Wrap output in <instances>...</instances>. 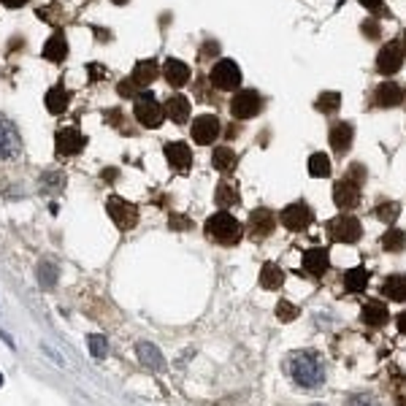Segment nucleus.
Segmentation results:
<instances>
[{"instance_id":"f257e3e1","label":"nucleus","mask_w":406,"mask_h":406,"mask_svg":"<svg viewBox=\"0 0 406 406\" xmlns=\"http://www.w3.org/2000/svg\"><path fill=\"white\" fill-rule=\"evenodd\" d=\"M287 374L290 379L303 390H317L325 382V363L317 353L300 350L287 357Z\"/></svg>"},{"instance_id":"f03ea898","label":"nucleus","mask_w":406,"mask_h":406,"mask_svg":"<svg viewBox=\"0 0 406 406\" xmlns=\"http://www.w3.org/2000/svg\"><path fill=\"white\" fill-rule=\"evenodd\" d=\"M206 236L217 241V244H222V247H233V244H239L241 239H244V225L228 212H217L212 214L209 220H206Z\"/></svg>"},{"instance_id":"7ed1b4c3","label":"nucleus","mask_w":406,"mask_h":406,"mask_svg":"<svg viewBox=\"0 0 406 406\" xmlns=\"http://www.w3.org/2000/svg\"><path fill=\"white\" fill-rule=\"evenodd\" d=\"M328 233L338 244H355L363 236V225H360V220H355L353 214H338L336 220L328 222Z\"/></svg>"},{"instance_id":"20e7f679","label":"nucleus","mask_w":406,"mask_h":406,"mask_svg":"<svg viewBox=\"0 0 406 406\" xmlns=\"http://www.w3.org/2000/svg\"><path fill=\"white\" fill-rule=\"evenodd\" d=\"M136 120L144 125V127H160L163 120H165V108L163 103L155 101V95H149V92H141L139 98H136Z\"/></svg>"},{"instance_id":"39448f33","label":"nucleus","mask_w":406,"mask_h":406,"mask_svg":"<svg viewBox=\"0 0 406 406\" xmlns=\"http://www.w3.org/2000/svg\"><path fill=\"white\" fill-rule=\"evenodd\" d=\"M260 108H263V98H260L255 89H241V92H236L233 101H230V114H233L236 120H249V117L260 114Z\"/></svg>"},{"instance_id":"423d86ee","label":"nucleus","mask_w":406,"mask_h":406,"mask_svg":"<svg viewBox=\"0 0 406 406\" xmlns=\"http://www.w3.org/2000/svg\"><path fill=\"white\" fill-rule=\"evenodd\" d=\"M106 212L108 217L114 220V225L120 230H130L136 228V222H139V209L133 206V203H127V201H122V198H108L106 203Z\"/></svg>"},{"instance_id":"0eeeda50","label":"nucleus","mask_w":406,"mask_h":406,"mask_svg":"<svg viewBox=\"0 0 406 406\" xmlns=\"http://www.w3.org/2000/svg\"><path fill=\"white\" fill-rule=\"evenodd\" d=\"M209 79H212V84L217 89H239V84H241V68L233 60H220L212 68V73H209Z\"/></svg>"},{"instance_id":"6e6552de","label":"nucleus","mask_w":406,"mask_h":406,"mask_svg":"<svg viewBox=\"0 0 406 406\" xmlns=\"http://www.w3.org/2000/svg\"><path fill=\"white\" fill-rule=\"evenodd\" d=\"M22 155V136L17 125L0 117V160H14Z\"/></svg>"},{"instance_id":"1a4fd4ad","label":"nucleus","mask_w":406,"mask_h":406,"mask_svg":"<svg viewBox=\"0 0 406 406\" xmlns=\"http://www.w3.org/2000/svg\"><path fill=\"white\" fill-rule=\"evenodd\" d=\"M190 133H193L195 144L206 146V144L217 141V136L222 133V122H220V117H214V114H201V117H195Z\"/></svg>"},{"instance_id":"9d476101","label":"nucleus","mask_w":406,"mask_h":406,"mask_svg":"<svg viewBox=\"0 0 406 406\" xmlns=\"http://www.w3.org/2000/svg\"><path fill=\"white\" fill-rule=\"evenodd\" d=\"M401 65H404V46L398 41L385 44L379 49V54H376V71L385 73V76H393V73L401 71Z\"/></svg>"},{"instance_id":"9b49d317","label":"nucleus","mask_w":406,"mask_h":406,"mask_svg":"<svg viewBox=\"0 0 406 406\" xmlns=\"http://www.w3.org/2000/svg\"><path fill=\"white\" fill-rule=\"evenodd\" d=\"M312 220H315V214L312 209L298 201V203H290V206H284L282 209V225L287 230H293V233H298V230H306L312 225Z\"/></svg>"},{"instance_id":"f8f14e48","label":"nucleus","mask_w":406,"mask_h":406,"mask_svg":"<svg viewBox=\"0 0 406 406\" xmlns=\"http://www.w3.org/2000/svg\"><path fill=\"white\" fill-rule=\"evenodd\" d=\"M334 203L338 206V209H344V212L355 209V206L360 203V184H355L353 179H341V182H336Z\"/></svg>"},{"instance_id":"ddd939ff","label":"nucleus","mask_w":406,"mask_h":406,"mask_svg":"<svg viewBox=\"0 0 406 406\" xmlns=\"http://www.w3.org/2000/svg\"><path fill=\"white\" fill-rule=\"evenodd\" d=\"M300 265L309 277H322L328 268H331V258H328V249L325 247H312L303 252L300 258Z\"/></svg>"},{"instance_id":"4468645a","label":"nucleus","mask_w":406,"mask_h":406,"mask_svg":"<svg viewBox=\"0 0 406 406\" xmlns=\"http://www.w3.org/2000/svg\"><path fill=\"white\" fill-rule=\"evenodd\" d=\"M54 146H57L60 155H79L82 146H84V136H82L79 127H63V130H57Z\"/></svg>"},{"instance_id":"2eb2a0df","label":"nucleus","mask_w":406,"mask_h":406,"mask_svg":"<svg viewBox=\"0 0 406 406\" xmlns=\"http://www.w3.org/2000/svg\"><path fill=\"white\" fill-rule=\"evenodd\" d=\"M328 139H331V146H334L336 155H347V149L353 146V139H355L353 122H336V125H331V133H328Z\"/></svg>"},{"instance_id":"dca6fc26","label":"nucleus","mask_w":406,"mask_h":406,"mask_svg":"<svg viewBox=\"0 0 406 406\" xmlns=\"http://www.w3.org/2000/svg\"><path fill=\"white\" fill-rule=\"evenodd\" d=\"M374 103L379 108H395L404 103V89L398 87L395 82H382L376 92H374Z\"/></svg>"},{"instance_id":"f3484780","label":"nucleus","mask_w":406,"mask_h":406,"mask_svg":"<svg viewBox=\"0 0 406 406\" xmlns=\"http://www.w3.org/2000/svg\"><path fill=\"white\" fill-rule=\"evenodd\" d=\"M165 158L177 171H187L190 163H193V152H190V146L184 141H171L165 144Z\"/></svg>"},{"instance_id":"a211bd4d","label":"nucleus","mask_w":406,"mask_h":406,"mask_svg":"<svg viewBox=\"0 0 406 406\" xmlns=\"http://www.w3.org/2000/svg\"><path fill=\"white\" fill-rule=\"evenodd\" d=\"M360 319H363L369 328H382L390 319L385 300H369V303L363 306V312H360Z\"/></svg>"},{"instance_id":"6ab92c4d","label":"nucleus","mask_w":406,"mask_h":406,"mask_svg":"<svg viewBox=\"0 0 406 406\" xmlns=\"http://www.w3.org/2000/svg\"><path fill=\"white\" fill-rule=\"evenodd\" d=\"M163 76H165V82L171 84V87H184L187 82H190V65H184L182 60H168L165 65H163Z\"/></svg>"},{"instance_id":"aec40b11","label":"nucleus","mask_w":406,"mask_h":406,"mask_svg":"<svg viewBox=\"0 0 406 406\" xmlns=\"http://www.w3.org/2000/svg\"><path fill=\"white\" fill-rule=\"evenodd\" d=\"M136 355H139V360H141L146 369H155V371L165 369V357H163V353H160L152 341H139V344H136Z\"/></svg>"},{"instance_id":"412c9836","label":"nucleus","mask_w":406,"mask_h":406,"mask_svg":"<svg viewBox=\"0 0 406 406\" xmlns=\"http://www.w3.org/2000/svg\"><path fill=\"white\" fill-rule=\"evenodd\" d=\"M163 108H165V117L174 120L177 125H184L190 120V101H187L184 95H171Z\"/></svg>"},{"instance_id":"4be33fe9","label":"nucleus","mask_w":406,"mask_h":406,"mask_svg":"<svg viewBox=\"0 0 406 406\" xmlns=\"http://www.w3.org/2000/svg\"><path fill=\"white\" fill-rule=\"evenodd\" d=\"M274 225H277V220H274V214L268 212V209H255V212L249 214V230H252L258 239L274 233Z\"/></svg>"},{"instance_id":"5701e85b","label":"nucleus","mask_w":406,"mask_h":406,"mask_svg":"<svg viewBox=\"0 0 406 406\" xmlns=\"http://www.w3.org/2000/svg\"><path fill=\"white\" fill-rule=\"evenodd\" d=\"M212 165L220 171V174H233L236 171V165H239V160H236V152L230 149V146H217L212 155Z\"/></svg>"},{"instance_id":"b1692460","label":"nucleus","mask_w":406,"mask_h":406,"mask_svg":"<svg viewBox=\"0 0 406 406\" xmlns=\"http://www.w3.org/2000/svg\"><path fill=\"white\" fill-rule=\"evenodd\" d=\"M44 57L52 60V63H63V60L68 57V41H65L63 33H54V36L44 44Z\"/></svg>"},{"instance_id":"393cba45","label":"nucleus","mask_w":406,"mask_h":406,"mask_svg":"<svg viewBox=\"0 0 406 406\" xmlns=\"http://www.w3.org/2000/svg\"><path fill=\"white\" fill-rule=\"evenodd\" d=\"M155 76H158V63H155V60H141V63L136 65L133 76H130V82H133L136 87H149V84L155 82Z\"/></svg>"},{"instance_id":"a878e982","label":"nucleus","mask_w":406,"mask_h":406,"mask_svg":"<svg viewBox=\"0 0 406 406\" xmlns=\"http://www.w3.org/2000/svg\"><path fill=\"white\" fill-rule=\"evenodd\" d=\"M382 296L390 300H406V277L404 274H393L382 284Z\"/></svg>"},{"instance_id":"bb28decb","label":"nucleus","mask_w":406,"mask_h":406,"mask_svg":"<svg viewBox=\"0 0 406 406\" xmlns=\"http://www.w3.org/2000/svg\"><path fill=\"white\" fill-rule=\"evenodd\" d=\"M68 106H71V92L65 87H52L46 92V108L52 114H63Z\"/></svg>"},{"instance_id":"cd10ccee","label":"nucleus","mask_w":406,"mask_h":406,"mask_svg":"<svg viewBox=\"0 0 406 406\" xmlns=\"http://www.w3.org/2000/svg\"><path fill=\"white\" fill-rule=\"evenodd\" d=\"M344 287H347L350 293H363V290L369 287V271H366L363 265L350 268V271L344 274Z\"/></svg>"},{"instance_id":"c85d7f7f","label":"nucleus","mask_w":406,"mask_h":406,"mask_svg":"<svg viewBox=\"0 0 406 406\" xmlns=\"http://www.w3.org/2000/svg\"><path fill=\"white\" fill-rule=\"evenodd\" d=\"M282 282H284V271L277 263H265L263 268H260V284H263L265 290H277V287H282Z\"/></svg>"},{"instance_id":"c756f323","label":"nucleus","mask_w":406,"mask_h":406,"mask_svg":"<svg viewBox=\"0 0 406 406\" xmlns=\"http://www.w3.org/2000/svg\"><path fill=\"white\" fill-rule=\"evenodd\" d=\"M309 174L315 179H322L331 174V158L325 155V152H315L312 158H309Z\"/></svg>"},{"instance_id":"7c9ffc66","label":"nucleus","mask_w":406,"mask_h":406,"mask_svg":"<svg viewBox=\"0 0 406 406\" xmlns=\"http://www.w3.org/2000/svg\"><path fill=\"white\" fill-rule=\"evenodd\" d=\"M57 277H60V268H57V263H52V260H44V263L38 265V282H41V287L52 290L54 284H57Z\"/></svg>"},{"instance_id":"2f4dec72","label":"nucleus","mask_w":406,"mask_h":406,"mask_svg":"<svg viewBox=\"0 0 406 406\" xmlns=\"http://www.w3.org/2000/svg\"><path fill=\"white\" fill-rule=\"evenodd\" d=\"M382 247L388 249V252H404L406 247V233L398 228H390L385 236H382Z\"/></svg>"},{"instance_id":"473e14b6","label":"nucleus","mask_w":406,"mask_h":406,"mask_svg":"<svg viewBox=\"0 0 406 406\" xmlns=\"http://www.w3.org/2000/svg\"><path fill=\"white\" fill-rule=\"evenodd\" d=\"M87 350L89 355L95 357V360H103L108 355V341H106V336H101V334H92L87 336Z\"/></svg>"},{"instance_id":"72a5a7b5","label":"nucleus","mask_w":406,"mask_h":406,"mask_svg":"<svg viewBox=\"0 0 406 406\" xmlns=\"http://www.w3.org/2000/svg\"><path fill=\"white\" fill-rule=\"evenodd\" d=\"M214 201H217V206L228 209V206H233V203H239V190L230 187V184H220L217 193H214Z\"/></svg>"},{"instance_id":"f704fd0d","label":"nucleus","mask_w":406,"mask_h":406,"mask_svg":"<svg viewBox=\"0 0 406 406\" xmlns=\"http://www.w3.org/2000/svg\"><path fill=\"white\" fill-rule=\"evenodd\" d=\"M338 106H341L338 92H322L317 98V111H322V114H334V111H338Z\"/></svg>"},{"instance_id":"c9c22d12","label":"nucleus","mask_w":406,"mask_h":406,"mask_svg":"<svg viewBox=\"0 0 406 406\" xmlns=\"http://www.w3.org/2000/svg\"><path fill=\"white\" fill-rule=\"evenodd\" d=\"M398 209H401V206H398V203H395V201H390V203H379V206H376V217H379V220H382V222H395V220H398Z\"/></svg>"},{"instance_id":"e433bc0d","label":"nucleus","mask_w":406,"mask_h":406,"mask_svg":"<svg viewBox=\"0 0 406 406\" xmlns=\"http://www.w3.org/2000/svg\"><path fill=\"white\" fill-rule=\"evenodd\" d=\"M277 317L282 319V322H293V319L298 317V306H293L290 300H279L277 303Z\"/></svg>"},{"instance_id":"4c0bfd02","label":"nucleus","mask_w":406,"mask_h":406,"mask_svg":"<svg viewBox=\"0 0 406 406\" xmlns=\"http://www.w3.org/2000/svg\"><path fill=\"white\" fill-rule=\"evenodd\" d=\"M347 406H376V398L369 393H355V395H350Z\"/></svg>"},{"instance_id":"58836bf2","label":"nucleus","mask_w":406,"mask_h":406,"mask_svg":"<svg viewBox=\"0 0 406 406\" xmlns=\"http://www.w3.org/2000/svg\"><path fill=\"white\" fill-rule=\"evenodd\" d=\"M0 338L6 341V347H8V350H17V344H14V338H11V334H6L3 328H0Z\"/></svg>"},{"instance_id":"ea45409f","label":"nucleus","mask_w":406,"mask_h":406,"mask_svg":"<svg viewBox=\"0 0 406 406\" xmlns=\"http://www.w3.org/2000/svg\"><path fill=\"white\" fill-rule=\"evenodd\" d=\"M360 3H363V6L369 8V11H376V8H379V6L385 3V0H360Z\"/></svg>"},{"instance_id":"a19ab883","label":"nucleus","mask_w":406,"mask_h":406,"mask_svg":"<svg viewBox=\"0 0 406 406\" xmlns=\"http://www.w3.org/2000/svg\"><path fill=\"white\" fill-rule=\"evenodd\" d=\"M25 3H30V0H3V6H8V8H22Z\"/></svg>"},{"instance_id":"79ce46f5","label":"nucleus","mask_w":406,"mask_h":406,"mask_svg":"<svg viewBox=\"0 0 406 406\" xmlns=\"http://www.w3.org/2000/svg\"><path fill=\"white\" fill-rule=\"evenodd\" d=\"M395 325H398V331H401V334H406V312H401V315L395 317Z\"/></svg>"},{"instance_id":"37998d69","label":"nucleus","mask_w":406,"mask_h":406,"mask_svg":"<svg viewBox=\"0 0 406 406\" xmlns=\"http://www.w3.org/2000/svg\"><path fill=\"white\" fill-rule=\"evenodd\" d=\"M363 30H366V33H371V36H376V33H379V27H376V22H366V25H363Z\"/></svg>"},{"instance_id":"c03bdc74","label":"nucleus","mask_w":406,"mask_h":406,"mask_svg":"<svg viewBox=\"0 0 406 406\" xmlns=\"http://www.w3.org/2000/svg\"><path fill=\"white\" fill-rule=\"evenodd\" d=\"M111 3H117V6H122V3H127V0H111Z\"/></svg>"},{"instance_id":"a18cd8bd","label":"nucleus","mask_w":406,"mask_h":406,"mask_svg":"<svg viewBox=\"0 0 406 406\" xmlns=\"http://www.w3.org/2000/svg\"><path fill=\"white\" fill-rule=\"evenodd\" d=\"M398 404H401V406H406V398H401V401H398Z\"/></svg>"},{"instance_id":"49530a36","label":"nucleus","mask_w":406,"mask_h":406,"mask_svg":"<svg viewBox=\"0 0 406 406\" xmlns=\"http://www.w3.org/2000/svg\"><path fill=\"white\" fill-rule=\"evenodd\" d=\"M0 388H3V374H0Z\"/></svg>"},{"instance_id":"de8ad7c7","label":"nucleus","mask_w":406,"mask_h":406,"mask_svg":"<svg viewBox=\"0 0 406 406\" xmlns=\"http://www.w3.org/2000/svg\"><path fill=\"white\" fill-rule=\"evenodd\" d=\"M404 46H406V30H404Z\"/></svg>"},{"instance_id":"09e8293b","label":"nucleus","mask_w":406,"mask_h":406,"mask_svg":"<svg viewBox=\"0 0 406 406\" xmlns=\"http://www.w3.org/2000/svg\"><path fill=\"white\" fill-rule=\"evenodd\" d=\"M315 406H322V404H315Z\"/></svg>"}]
</instances>
